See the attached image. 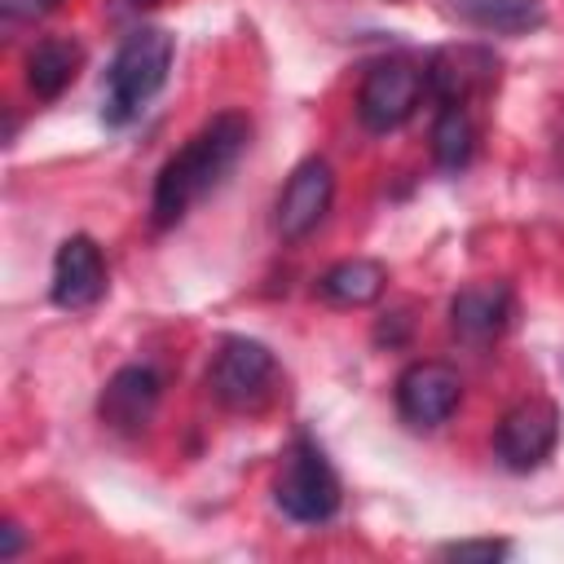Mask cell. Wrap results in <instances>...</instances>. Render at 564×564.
<instances>
[{"label": "cell", "instance_id": "obj_4", "mask_svg": "<svg viewBox=\"0 0 564 564\" xmlns=\"http://www.w3.org/2000/svg\"><path fill=\"white\" fill-rule=\"evenodd\" d=\"M207 388H212V397L225 410L251 414V410H260V405L273 401V392H278V361H273V352L260 339L229 335L212 352Z\"/></svg>", "mask_w": 564, "mask_h": 564}, {"label": "cell", "instance_id": "obj_1", "mask_svg": "<svg viewBox=\"0 0 564 564\" xmlns=\"http://www.w3.org/2000/svg\"><path fill=\"white\" fill-rule=\"evenodd\" d=\"M251 145V119L238 115V110H220L216 119H207L159 172L154 181V198H150V212H154V225L167 229L176 220H185V212L207 198L229 172L234 163L247 154Z\"/></svg>", "mask_w": 564, "mask_h": 564}, {"label": "cell", "instance_id": "obj_16", "mask_svg": "<svg viewBox=\"0 0 564 564\" xmlns=\"http://www.w3.org/2000/svg\"><path fill=\"white\" fill-rule=\"evenodd\" d=\"M471 150H476V128H471L467 110L463 106H441L436 123H432V159L445 172H463L471 163Z\"/></svg>", "mask_w": 564, "mask_h": 564}, {"label": "cell", "instance_id": "obj_5", "mask_svg": "<svg viewBox=\"0 0 564 564\" xmlns=\"http://www.w3.org/2000/svg\"><path fill=\"white\" fill-rule=\"evenodd\" d=\"M555 441H560V410L546 397H529V401L511 405L498 419L494 458L507 471H533V467H542L551 458Z\"/></svg>", "mask_w": 564, "mask_h": 564}, {"label": "cell", "instance_id": "obj_19", "mask_svg": "<svg viewBox=\"0 0 564 564\" xmlns=\"http://www.w3.org/2000/svg\"><path fill=\"white\" fill-rule=\"evenodd\" d=\"M0 533H4V542H0V560H13V555H18V546H22V529L9 520Z\"/></svg>", "mask_w": 564, "mask_h": 564}, {"label": "cell", "instance_id": "obj_14", "mask_svg": "<svg viewBox=\"0 0 564 564\" xmlns=\"http://www.w3.org/2000/svg\"><path fill=\"white\" fill-rule=\"evenodd\" d=\"M79 66H84V48L75 40H66V35H48L26 57V84H31L35 97L53 101V97H62L75 84Z\"/></svg>", "mask_w": 564, "mask_h": 564}, {"label": "cell", "instance_id": "obj_18", "mask_svg": "<svg viewBox=\"0 0 564 564\" xmlns=\"http://www.w3.org/2000/svg\"><path fill=\"white\" fill-rule=\"evenodd\" d=\"M48 9H57V0H0V13L9 22H31V18H44Z\"/></svg>", "mask_w": 564, "mask_h": 564}, {"label": "cell", "instance_id": "obj_8", "mask_svg": "<svg viewBox=\"0 0 564 564\" xmlns=\"http://www.w3.org/2000/svg\"><path fill=\"white\" fill-rule=\"evenodd\" d=\"M330 198H335V172H330V163H326V159H304V163L286 176V185H282V194H278V203H273V225H278V234L291 238V242L304 238V234H313V229L326 220Z\"/></svg>", "mask_w": 564, "mask_h": 564}, {"label": "cell", "instance_id": "obj_3", "mask_svg": "<svg viewBox=\"0 0 564 564\" xmlns=\"http://www.w3.org/2000/svg\"><path fill=\"white\" fill-rule=\"evenodd\" d=\"M273 502L295 524H322L339 511V476H335V467L317 441L295 436V445L286 449V458L278 467Z\"/></svg>", "mask_w": 564, "mask_h": 564}, {"label": "cell", "instance_id": "obj_17", "mask_svg": "<svg viewBox=\"0 0 564 564\" xmlns=\"http://www.w3.org/2000/svg\"><path fill=\"white\" fill-rule=\"evenodd\" d=\"M441 555L445 560H480V564H494V560H507L511 555V542H502V538H463V542H445Z\"/></svg>", "mask_w": 564, "mask_h": 564}, {"label": "cell", "instance_id": "obj_6", "mask_svg": "<svg viewBox=\"0 0 564 564\" xmlns=\"http://www.w3.org/2000/svg\"><path fill=\"white\" fill-rule=\"evenodd\" d=\"M423 75L419 66L410 62H379L366 70L361 88H357V119L370 128V132H392L401 128L414 110H419V97H423Z\"/></svg>", "mask_w": 564, "mask_h": 564}, {"label": "cell", "instance_id": "obj_12", "mask_svg": "<svg viewBox=\"0 0 564 564\" xmlns=\"http://www.w3.org/2000/svg\"><path fill=\"white\" fill-rule=\"evenodd\" d=\"M494 79V57L480 48H441L423 70V84L436 93L441 106H463L471 88Z\"/></svg>", "mask_w": 564, "mask_h": 564}, {"label": "cell", "instance_id": "obj_11", "mask_svg": "<svg viewBox=\"0 0 564 564\" xmlns=\"http://www.w3.org/2000/svg\"><path fill=\"white\" fill-rule=\"evenodd\" d=\"M511 322V291L502 282H471L449 300V326L467 344H489Z\"/></svg>", "mask_w": 564, "mask_h": 564}, {"label": "cell", "instance_id": "obj_15", "mask_svg": "<svg viewBox=\"0 0 564 564\" xmlns=\"http://www.w3.org/2000/svg\"><path fill=\"white\" fill-rule=\"evenodd\" d=\"M454 13L494 35H520L542 26V0H454Z\"/></svg>", "mask_w": 564, "mask_h": 564}, {"label": "cell", "instance_id": "obj_7", "mask_svg": "<svg viewBox=\"0 0 564 564\" xmlns=\"http://www.w3.org/2000/svg\"><path fill=\"white\" fill-rule=\"evenodd\" d=\"M463 397V379L445 361H414L397 379V410L410 427H441Z\"/></svg>", "mask_w": 564, "mask_h": 564}, {"label": "cell", "instance_id": "obj_2", "mask_svg": "<svg viewBox=\"0 0 564 564\" xmlns=\"http://www.w3.org/2000/svg\"><path fill=\"white\" fill-rule=\"evenodd\" d=\"M176 57V40L163 26H137L132 35H123V44L110 57L106 70V97H101V119L110 128H123L141 115V106L167 84Z\"/></svg>", "mask_w": 564, "mask_h": 564}, {"label": "cell", "instance_id": "obj_9", "mask_svg": "<svg viewBox=\"0 0 564 564\" xmlns=\"http://www.w3.org/2000/svg\"><path fill=\"white\" fill-rule=\"evenodd\" d=\"M57 308H93L106 295V260L88 234H70L53 256V286Z\"/></svg>", "mask_w": 564, "mask_h": 564}, {"label": "cell", "instance_id": "obj_13", "mask_svg": "<svg viewBox=\"0 0 564 564\" xmlns=\"http://www.w3.org/2000/svg\"><path fill=\"white\" fill-rule=\"evenodd\" d=\"M383 286H388V269L379 260H366V256L339 260L317 278V295L326 304H339V308H366L383 295Z\"/></svg>", "mask_w": 564, "mask_h": 564}, {"label": "cell", "instance_id": "obj_10", "mask_svg": "<svg viewBox=\"0 0 564 564\" xmlns=\"http://www.w3.org/2000/svg\"><path fill=\"white\" fill-rule=\"evenodd\" d=\"M159 392H163V379L150 366H123L106 379L97 397V414L115 432H141L159 405Z\"/></svg>", "mask_w": 564, "mask_h": 564}]
</instances>
